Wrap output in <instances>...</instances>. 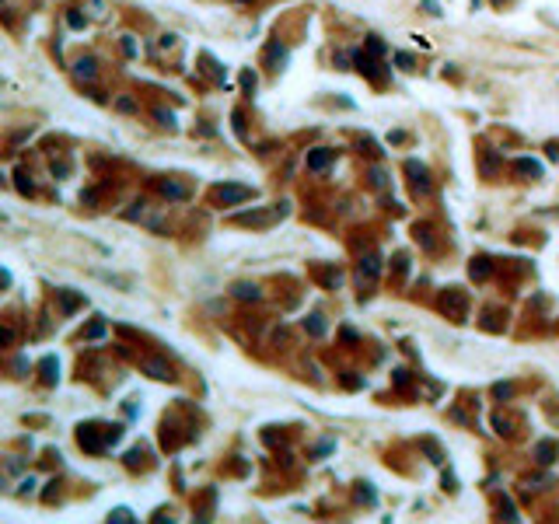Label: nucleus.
I'll return each instance as SVG.
<instances>
[{
	"label": "nucleus",
	"instance_id": "1",
	"mask_svg": "<svg viewBox=\"0 0 559 524\" xmlns=\"http://www.w3.org/2000/svg\"><path fill=\"white\" fill-rule=\"evenodd\" d=\"M248 196V189H242V185H227V189H220V199L224 203H238V199H245Z\"/></svg>",
	"mask_w": 559,
	"mask_h": 524
},
{
	"label": "nucleus",
	"instance_id": "2",
	"mask_svg": "<svg viewBox=\"0 0 559 524\" xmlns=\"http://www.w3.org/2000/svg\"><path fill=\"white\" fill-rule=\"evenodd\" d=\"M308 165H311V168H325V165H329V150H318V154H311V157H308Z\"/></svg>",
	"mask_w": 559,
	"mask_h": 524
},
{
	"label": "nucleus",
	"instance_id": "3",
	"mask_svg": "<svg viewBox=\"0 0 559 524\" xmlns=\"http://www.w3.org/2000/svg\"><path fill=\"white\" fill-rule=\"evenodd\" d=\"M165 196H172V199H182V196H185V189H182V185H172V182H165Z\"/></svg>",
	"mask_w": 559,
	"mask_h": 524
},
{
	"label": "nucleus",
	"instance_id": "4",
	"mask_svg": "<svg viewBox=\"0 0 559 524\" xmlns=\"http://www.w3.org/2000/svg\"><path fill=\"white\" fill-rule=\"evenodd\" d=\"M77 73H81V77H91V73H95V63H91V60H81V63H77Z\"/></svg>",
	"mask_w": 559,
	"mask_h": 524
},
{
	"label": "nucleus",
	"instance_id": "5",
	"mask_svg": "<svg viewBox=\"0 0 559 524\" xmlns=\"http://www.w3.org/2000/svg\"><path fill=\"white\" fill-rule=\"evenodd\" d=\"M147 367L154 371V378H168V374H172V371H168L165 364H147Z\"/></svg>",
	"mask_w": 559,
	"mask_h": 524
},
{
	"label": "nucleus",
	"instance_id": "6",
	"mask_svg": "<svg viewBox=\"0 0 559 524\" xmlns=\"http://www.w3.org/2000/svg\"><path fill=\"white\" fill-rule=\"evenodd\" d=\"M238 297H255V287H238Z\"/></svg>",
	"mask_w": 559,
	"mask_h": 524
}]
</instances>
